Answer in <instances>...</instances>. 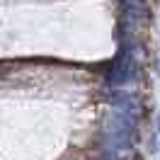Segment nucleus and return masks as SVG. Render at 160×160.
<instances>
[]
</instances>
